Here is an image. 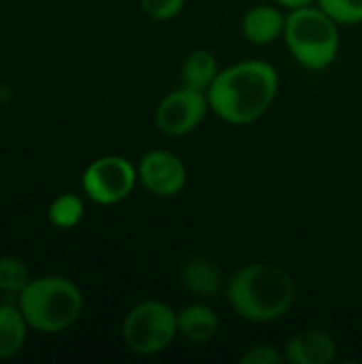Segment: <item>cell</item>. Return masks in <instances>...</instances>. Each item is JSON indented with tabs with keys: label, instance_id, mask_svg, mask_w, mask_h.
Returning <instances> with one entry per match:
<instances>
[{
	"label": "cell",
	"instance_id": "1",
	"mask_svg": "<svg viewBox=\"0 0 362 364\" xmlns=\"http://www.w3.org/2000/svg\"><path fill=\"white\" fill-rule=\"evenodd\" d=\"M280 92L277 68L258 58L235 62L220 70L207 90L209 109L215 117L233 126L258 122L275 102Z\"/></svg>",
	"mask_w": 362,
	"mask_h": 364
},
{
	"label": "cell",
	"instance_id": "2",
	"mask_svg": "<svg viewBox=\"0 0 362 364\" xmlns=\"http://www.w3.org/2000/svg\"><path fill=\"white\" fill-rule=\"evenodd\" d=\"M226 301L245 322L269 324L282 320L297 303L292 275L271 262H250L226 282Z\"/></svg>",
	"mask_w": 362,
	"mask_h": 364
},
{
	"label": "cell",
	"instance_id": "3",
	"mask_svg": "<svg viewBox=\"0 0 362 364\" xmlns=\"http://www.w3.org/2000/svg\"><path fill=\"white\" fill-rule=\"evenodd\" d=\"M284 43L297 64L307 70H324L341 49L339 23L318 4L292 9L286 13Z\"/></svg>",
	"mask_w": 362,
	"mask_h": 364
},
{
	"label": "cell",
	"instance_id": "4",
	"mask_svg": "<svg viewBox=\"0 0 362 364\" xmlns=\"http://www.w3.org/2000/svg\"><path fill=\"white\" fill-rule=\"evenodd\" d=\"M28 322L38 333H60L73 326L83 309L79 286L66 277H41L28 282L19 292L17 305Z\"/></svg>",
	"mask_w": 362,
	"mask_h": 364
},
{
	"label": "cell",
	"instance_id": "5",
	"mask_svg": "<svg viewBox=\"0 0 362 364\" xmlns=\"http://www.w3.org/2000/svg\"><path fill=\"white\" fill-rule=\"evenodd\" d=\"M122 337L130 352L139 356H156L171 348L179 337L177 311L164 301H141L124 318Z\"/></svg>",
	"mask_w": 362,
	"mask_h": 364
},
{
	"label": "cell",
	"instance_id": "6",
	"mask_svg": "<svg viewBox=\"0 0 362 364\" xmlns=\"http://www.w3.org/2000/svg\"><path fill=\"white\" fill-rule=\"evenodd\" d=\"M139 181L137 166L124 156L96 158L81 177L83 192L96 205H117L128 198Z\"/></svg>",
	"mask_w": 362,
	"mask_h": 364
},
{
	"label": "cell",
	"instance_id": "7",
	"mask_svg": "<svg viewBox=\"0 0 362 364\" xmlns=\"http://www.w3.org/2000/svg\"><path fill=\"white\" fill-rule=\"evenodd\" d=\"M209 100L205 92L192 87H177L169 92L156 107V128L166 136H186L194 132L209 113Z\"/></svg>",
	"mask_w": 362,
	"mask_h": 364
},
{
	"label": "cell",
	"instance_id": "8",
	"mask_svg": "<svg viewBox=\"0 0 362 364\" xmlns=\"http://www.w3.org/2000/svg\"><path fill=\"white\" fill-rule=\"evenodd\" d=\"M137 171L141 186L158 198H173L181 194L188 183V168L183 160L169 149L147 151L139 160Z\"/></svg>",
	"mask_w": 362,
	"mask_h": 364
},
{
	"label": "cell",
	"instance_id": "9",
	"mask_svg": "<svg viewBox=\"0 0 362 364\" xmlns=\"http://www.w3.org/2000/svg\"><path fill=\"white\" fill-rule=\"evenodd\" d=\"M226 282L228 279L224 277L218 262H213L211 258L201 256V254L186 258L181 269H179L181 288L201 301L218 299L226 290Z\"/></svg>",
	"mask_w": 362,
	"mask_h": 364
},
{
	"label": "cell",
	"instance_id": "10",
	"mask_svg": "<svg viewBox=\"0 0 362 364\" xmlns=\"http://www.w3.org/2000/svg\"><path fill=\"white\" fill-rule=\"evenodd\" d=\"M284 356L292 364H331L337 358V343L326 331L305 328L288 339Z\"/></svg>",
	"mask_w": 362,
	"mask_h": 364
},
{
	"label": "cell",
	"instance_id": "11",
	"mask_svg": "<svg viewBox=\"0 0 362 364\" xmlns=\"http://www.w3.org/2000/svg\"><path fill=\"white\" fill-rule=\"evenodd\" d=\"M286 13L277 4H254L241 17V34L258 47L271 45L277 38H284Z\"/></svg>",
	"mask_w": 362,
	"mask_h": 364
},
{
	"label": "cell",
	"instance_id": "12",
	"mask_svg": "<svg viewBox=\"0 0 362 364\" xmlns=\"http://www.w3.org/2000/svg\"><path fill=\"white\" fill-rule=\"evenodd\" d=\"M179 337L190 343H207L220 333V316L207 303H190L177 311Z\"/></svg>",
	"mask_w": 362,
	"mask_h": 364
},
{
	"label": "cell",
	"instance_id": "13",
	"mask_svg": "<svg viewBox=\"0 0 362 364\" xmlns=\"http://www.w3.org/2000/svg\"><path fill=\"white\" fill-rule=\"evenodd\" d=\"M220 70L218 58L209 49H194L181 62V85L207 94Z\"/></svg>",
	"mask_w": 362,
	"mask_h": 364
},
{
	"label": "cell",
	"instance_id": "14",
	"mask_svg": "<svg viewBox=\"0 0 362 364\" xmlns=\"http://www.w3.org/2000/svg\"><path fill=\"white\" fill-rule=\"evenodd\" d=\"M26 318L19 307L0 305V360L15 356L26 341Z\"/></svg>",
	"mask_w": 362,
	"mask_h": 364
},
{
	"label": "cell",
	"instance_id": "15",
	"mask_svg": "<svg viewBox=\"0 0 362 364\" xmlns=\"http://www.w3.org/2000/svg\"><path fill=\"white\" fill-rule=\"evenodd\" d=\"M49 222L55 228L70 230L83 220V200L77 194H60L51 205H49Z\"/></svg>",
	"mask_w": 362,
	"mask_h": 364
},
{
	"label": "cell",
	"instance_id": "16",
	"mask_svg": "<svg viewBox=\"0 0 362 364\" xmlns=\"http://www.w3.org/2000/svg\"><path fill=\"white\" fill-rule=\"evenodd\" d=\"M28 286V269L21 260L4 256L0 258V290L6 294H19Z\"/></svg>",
	"mask_w": 362,
	"mask_h": 364
},
{
	"label": "cell",
	"instance_id": "17",
	"mask_svg": "<svg viewBox=\"0 0 362 364\" xmlns=\"http://www.w3.org/2000/svg\"><path fill=\"white\" fill-rule=\"evenodd\" d=\"M339 26H354L362 21V0H316Z\"/></svg>",
	"mask_w": 362,
	"mask_h": 364
},
{
	"label": "cell",
	"instance_id": "18",
	"mask_svg": "<svg viewBox=\"0 0 362 364\" xmlns=\"http://www.w3.org/2000/svg\"><path fill=\"white\" fill-rule=\"evenodd\" d=\"M139 2L143 13L154 21H171L186 6V0H139Z\"/></svg>",
	"mask_w": 362,
	"mask_h": 364
},
{
	"label": "cell",
	"instance_id": "19",
	"mask_svg": "<svg viewBox=\"0 0 362 364\" xmlns=\"http://www.w3.org/2000/svg\"><path fill=\"white\" fill-rule=\"evenodd\" d=\"M239 363L243 364H282L286 363L284 352L275 350L273 346H254L245 354H241Z\"/></svg>",
	"mask_w": 362,
	"mask_h": 364
},
{
	"label": "cell",
	"instance_id": "20",
	"mask_svg": "<svg viewBox=\"0 0 362 364\" xmlns=\"http://www.w3.org/2000/svg\"><path fill=\"white\" fill-rule=\"evenodd\" d=\"M316 0H275V4H280L282 9H288V11H292V9H301V6H309V4H314Z\"/></svg>",
	"mask_w": 362,
	"mask_h": 364
}]
</instances>
